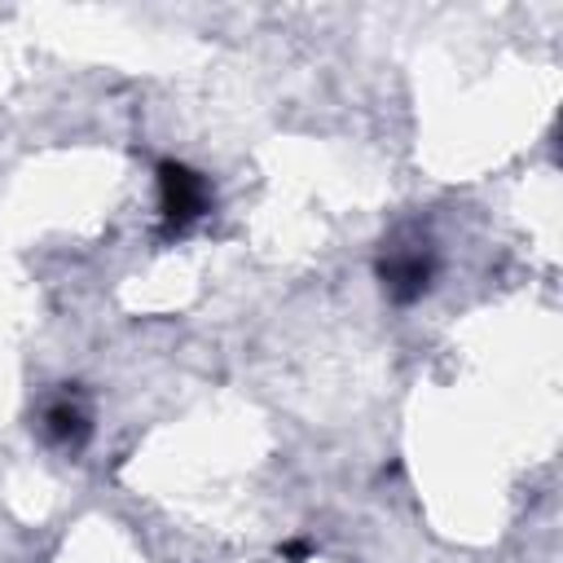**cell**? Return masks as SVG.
<instances>
[{
	"instance_id": "3",
	"label": "cell",
	"mask_w": 563,
	"mask_h": 563,
	"mask_svg": "<svg viewBox=\"0 0 563 563\" xmlns=\"http://www.w3.org/2000/svg\"><path fill=\"white\" fill-rule=\"evenodd\" d=\"M84 431H88V422H84V413L70 400H62V405L48 409V435L53 440H79Z\"/></svg>"
},
{
	"instance_id": "1",
	"label": "cell",
	"mask_w": 563,
	"mask_h": 563,
	"mask_svg": "<svg viewBox=\"0 0 563 563\" xmlns=\"http://www.w3.org/2000/svg\"><path fill=\"white\" fill-rule=\"evenodd\" d=\"M158 194H163V220L172 229H185L211 202L207 180L194 167H185V163H158Z\"/></svg>"
},
{
	"instance_id": "2",
	"label": "cell",
	"mask_w": 563,
	"mask_h": 563,
	"mask_svg": "<svg viewBox=\"0 0 563 563\" xmlns=\"http://www.w3.org/2000/svg\"><path fill=\"white\" fill-rule=\"evenodd\" d=\"M378 277H383V286H387L391 299L409 303V299H418L431 286V255L427 251H391L378 264Z\"/></svg>"
}]
</instances>
